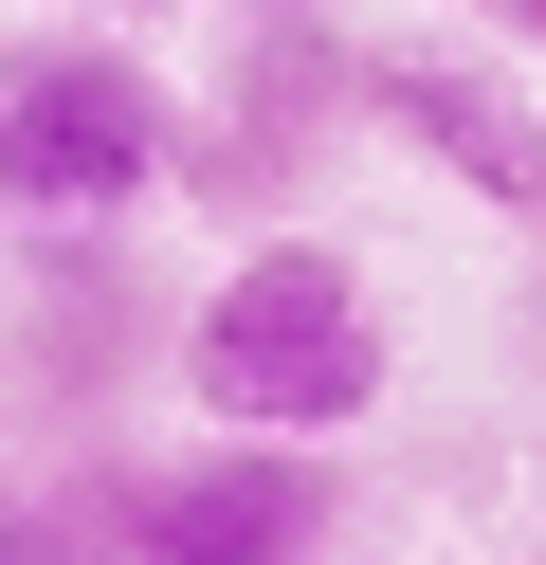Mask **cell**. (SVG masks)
Masks as SVG:
<instances>
[{"label":"cell","instance_id":"obj_1","mask_svg":"<svg viewBox=\"0 0 546 565\" xmlns=\"http://www.w3.org/2000/svg\"><path fill=\"white\" fill-rule=\"evenodd\" d=\"M182 402L218 419V438H346L364 402H383V292H364V256H328V237H255V256H218V292L182 310Z\"/></svg>","mask_w":546,"mask_h":565},{"label":"cell","instance_id":"obj_2","mask_svg":"<svg viewBox=\"0 0 546 565\" xmlns=\"http://www.w3.org/2000/svg\"><path fill=\"white\" fill-rule=\"evenodd\" d=\"M182 92L128 38H19L0 55V220L19 237H109L128 201H164Z\"/></svg>","mask_w":546,"mask_h":565},{"label":"cell","instance_id":"obj_3","mask_svg":"<svg viewBox=\"0 0 546 565\" xmlns=\"http://www.w3.org/2000/svg\"><path fill=\"white\" fill-rule=\"evenodd\" d=\"M346 529V475L274 438H201V456H146L128 475V547L109 565H328Z\"/></svg>","mask_w":546,"mask_h":565},{"label":"cell","instance_id":"obj_4","mask_svg":"<svg viewBox=\"0 0 546 565\" xmlns=\"http://www.w3.org/2000/svg\"><path fill=\"white\" fill-rule=\"evenodd\" d=\"M346 110H383L400 147H437V183L510 201V220L546 201V110L510 92V55H346Z\"/></svg>","mask_w":546,"mask_h":565},{"label":"cell","instance_id":"obj_5","mask_svg":"<svg viewBox=\"0 0 546 565\" xmlns=\"http://www.w3.org/2000/svg\"><path fill=\"white\" fill-rule=\"evenodd\" d=\"M0 565H73V547H55V511H36V492H0Z\"/></svg>","mask_w":546,"mask_h":565}]
</instances>
